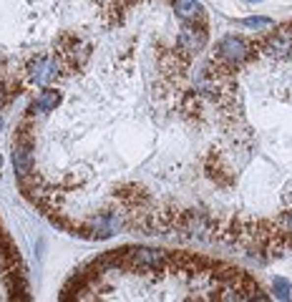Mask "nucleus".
Here are the masks:
<instances>
[{
  "label": "nucleus",
  "instance_id": "obj_1",
  "mask_svg": "<svg viewBox=\"0 0 292 302\" xmlns=\"http://www.w3.org/2000/svg\"><path fill=\"white\" fill-rule=\"evenodd\" d=\"M144 0H0V116L38 89L78 73L98 35Z\"/></svg>",
  "mask_w": 292,
  "mask_h": 302
},
{
  "label": "nucleus",
  "instance_id": "obj_2",
  "mask_svg": "<svg viewBox=\"0 0 292 302\" xmlns=\"http://www.w3.org/2000/svg\"><path fill=\"white\" fill-rule=\"evenodd\" d=\"M60 300H269L257 279L219 260L172 249L123 247L86 262Z\"/></svg>",
  "mask_w": 292,
  "mask_h": 302
},
{
  "label": "nucleus",
  "instance_id": "obj_3",
  "mask_svg": "<svg viewBox=\"0 0 292 302\" xmlns=\"http://www.w3.org/2000/svg\"><path fill=\"white\" fill-rule=\"evenodd\" d=\"M0 300L5 302L28 300L26 270H23V262H20L18 247L5 232L3 222H0Z\"/></svg>",
  "mask_w": 292,
  "mask_h": 302
},
{
  "label": "nucleus",
  "instance_id": "obj_4",
  "mask_svg": "<svg viewBox=\"0 0 292 302\" xmlns=\"http://www.w3.org/2000/svg\"><path fill=\"white\" fill-rule=\"evenodd\" d=\"M252 53V38L242 35H222L214 48L209 51V58L224 63V66H239L247 60V56Z\"/></svg>",
  "mask_w": 292,
  "mask_h": 302
},
{
  "label": "nucleus",
  "instance_id": "obj_5",
  "mask_svg": "<svg viewBox=\"0 0 292 302\" xmlns=\"http://www.w3.org/2000/svg\"><path fill=\"white\" fill-rule=\"evenodd\" d=\"M172 8H174V15L179 18V23H186V20H197L204 13V5L197 3V0H172Z\"/></svg>",
  "mask_w": 292,
  "mask_h": 302
},
{
  "label": "nucleus",
  "instance_id": "obj_6",
  "mask_svg": "<svg viewBox=\"0 0 292 302\" xmlns=\"http://www.w3.org/2000/svg\"><path fill=\"white\" fill-rule=\"evenodd\" d=\"M242 26H244V28H272L275 23H272L269 18H244Z\"/></svg>",
  "mask_w": 292,
  "mask_h": 302
},
{
  "label": "nucleus",
  "instance_id": "obj_7",
  "mask_svg": "<svg viewBox=\"0 0 292 302\" xmlns=\"http://www.w3.org/2000/svg\"><path fill=\"white\" fill-rule=\"evenodd\" d=\"M275 297H280V300H287L290 297V282L285 277H277L275 279Z\"/></svg>",
  "mask_w": 292,
  "mask_h": 302
},
{
  "label": "nucleus",
  "instance_id": "obj_8",
  "mask_svg": "<svg viewBox=\"0 0 292 302\" xmlns=\"http://www.w3.org/2000/svg\"><path fill=\"white\" fill-rule=\"evenodd\" d=\"M249 3H257V0H249Z\"/></svg>",
  "mask_w": 292,
  "mask_h": 302
}]
</instances>
